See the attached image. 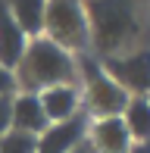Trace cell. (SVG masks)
<instances>
[{
    "mask_svg": "<svg viewBox=\"0 0 150 153\" xmlns=\"http://www.w3.org/2000/svg\"><path fill=\"white\" fill-rule=\"evenodd\" d=\"M41 106H44L47 122H66L72 116L85 113L81 109V91L75 85H59V88H47L41 91Z\"/></svg>",
    "mask_w": 150,
    "mask_h": 153,
    "instance_id": "9c48e42d",
    "label": "cell"
},
{
    "mask_svg": "<svg viewBox=\"0 0 150 153\" xmlns=\"http://www.w3.org/2000/svg\"><path fill=\"white\" fill-rule=\"evenodd\" d=\"M91 47L100 53V59L128 53V44L138 38L141 22L131 0H88L85 3Z\"/></svg>",
    "mask_w": 150,
    "mask_h": 153,
    "instance_id": "7a4b0ae2",
    "label": "cell"
},
{
    "mask_svg": "<svg viewBox=\"0 0 150 153\" xmlns=\"http://www.w3.org/2000/svg\"><path fill=\"white\" fill-rule=\"evenodd\" d=\"M44 38L63 47L66 53H85L91 47V31H88L85 3L78 0H47L44 13Z\"/></svg>",
    "mask_w": 150,
    "mask_h": 153,
    "instance_id": "277c9868",
    "label": "cell"
},
{
    "mask_svg": "<svg viewBox=\"0 0 150 153\" xmlns=\"http://www.w3.org/2000/svg\"><path fill=\"white\" fill-rule=\"evenodd\" d=\"M88 113H78L66 122H50L47 131L38 137V153H72L88 137Z\"/></svg>",
    "mask_w": 150,
    "mask_h": 153,
    "instance_id": "8992f818",
    "label": "cell"
},
{
    "mask_svg": "<svg viewBox=\"0 0 150 153\" xmlns=\"http://www.w3.org/2000/svg\"><path fill=\"white\" fill-rule=\"evenodd\" d=\"M75 66H78L81 100H85L88 119H116V116L125 113L131 97L103 72L100 59L88 56V53H78V56H75Z\"/></svg>",
    "mask_w": 150,
    "mask_h": 153,
    "instance_id": "3957f363",
    "label": "cell"
},
{
    "mask_svg": "<svg viewBox=\"0 0 150 153\" xmlns=\"http://www.w3.org/2000/svg\"><path fill=\"white\" fill-rule=\"evenodd\" d=\"M13 22L25 31V38H41L44 34V13H47V0H10L6 3Z\"/></svg>",
    "mask_w": 150,
    "mask_h": 153,
    "instance_id": "8fae6325",
    "label": "cell"
},
{
    "mask_svg": "<svg viewBox=\"0 0 150 153\" xmlns=\"http://www.w3.org/2000/svg\"><path fill=\"white\" fill-rule=\"evenodd\" d=\"M13 94H16V75L0 66V97H13Z\"/></svg>",
    "mask_w": 150,
    "mask_h": 153,
    "instance_id": "9a60e30c",
    "label": "cell"
},
{
    "mask_svg": "<svg viewBox=\"0 0 150 153\" xmlns=\"http://www.w3.org/2000/svg\"><path fill=\"white\" fill-rule=\"evenodd\" d=\"M13 75H16V91H25V94H41L47 88H59V85L78 88L75 56L66 53L63 47H56L53 41H47L44 34L28 41Z\"/></svg>",
    "mask_w": 150,
    "mask_h": 153,
    "instance_id": "6da1fadb",
    "label": "cell"
},
{
    "mask_svg": "<svg viewBox=\"0 0 150 153\" xmlns=\"http://www.w3.org/2000/svg\"><path fill=\"white\" fill-rule=\"evenodd\" d=\"M147 100H150V97H147Z\"/></svg>",
    "mask_w": 150,
    "mask_h": 153,
    "instance_id": "ac0fdd59",
    "label": "cell"
},
{
    "mask_svg": "<svg viewBox=\"0 0 150 153\" xmlns=\"http://www.w3.org/2000/svg\"><path fill=\"white\" fill-rule=\"evenodd\" d=\"M122 122L131 134V144H150V100L147 97H131L125 113H122Z\"/></svg>",
    "mask_w": 150,
    "mask_h": 153,
    "instance_id": "7c38bea8",
    "label": "cell"
},
{
    "mask_svg": "<svg viewBox=\"0 0 150 153\" xmlns=\"http://www.w3.org/2000/svg\"><path fill=\"white\" fill-rule=\"evenodd\" d=\"M103 72L128 97H150V50H128L100 59Z\"/></svg>",
    "mask_w": 150,
    "mask_h": 153,
    "instance_id": "5b68a950",
    "label": "cell"
},
{
    "mask_svg": "<svg viewBox=\"0 0 150 153\" xmlns=\"http://www.w3.org/2000/svg\"><path fill=\"white\" fill-rule=\"evenodd\" d=\"M25 47H28V38H25V31L19 28L16 22H13L10 10L0 3V66L13 72V69L19 66V59H22Z\"/></svg>",
    "mask_w": 150,
    "mask_h": 153,
    "instance_id": "30bf717a",
    "label": "cell"
},
{
    "mask_svg": "<svg viewBox=\"0 0 150 153\" xmlns=\"http://www.w3.org/2000/svg\"><path fill=\"white\" fill-rule=\"evenodd\" d=\"M88 144L94 147V153H128L131 150V134H128L122 116H116V119H91Z\"/></svg>",
    "mask_w": 150,
    "mask_h": 153,
    "instance_id": "52a82bcc",
    "label": "cell"
},
{
    "mask_svg": "<svg viewBox=\"0 0 150 153\" xmlns=\"http://www.w3.org/2000/svg\"><path fill=\"white\" fill-rule=\"evenodd\" d=\"M128 153H150V144H131Z\"/></svg>",
    "mask_w": 150,
    "mask_h": 153,
    "instance_id": "e0dca14e",
    "label": "cell"
},
{
    "mask_svg": "<svg viewBox=\"0 0 150 153\" xmlns=\"http://www.w3.org/2000/svg\"><path fill=\"white\" fill-rule=\"evenodd\" d=\"M47 125L50 122H47V116H44V106H41L38 94H25V91L13 94V131L41 137L47 131Z\"/></svg>",
    "mask_w": 150,
    "mask_h": 153,
    "instance_id": "ba28073f",
    "label": "cell"
},
{
    "mask_svg": "<svg viewBox=\"0 0 150 153\" xmlns=\"http://www.w3.org/2000/svg\"><path fill=\"white\" fill-rule=\"evenodd\" d=\"M72 153H94V147L88 144V137H85V141H81V144H78V147H75Z\"/></svg>",
    "mask_w": 150,
    "mask_h": 153,
    "instance_id": "2e32d148",
    "label": "cell"
},
{
    "mask_svg": "<svg viewBox=\"0 0 150 153\" xmlns=\"http://www.w3.org/2000/svg\"><path fill=\"white\" fill-rule=\"evenodd\" d=\"M0 153H38V137L10 128L3 137H0Z\"/></svg>",
    "mask_w": 150,
    "mask_h": 153,
    "instance_id": "4fadbf2b",
    "label": "cell"
},
{
    "mask_svg": "<svg viewBox=\"0 0 150 153\" xmlns=\"http://www.w3.org/2000/svg\"><path fill=\"white\" fill-rule=\"evenodd\" d=\"M13 128V97H0V137Z\"/></svg>",
    "mask_w": 150,
    "mask_h": 153,
    "instance_id": "5bb4252c",
    "label": "cell"
}]
</instances>
